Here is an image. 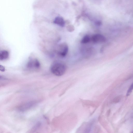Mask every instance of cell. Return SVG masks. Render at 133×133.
<instances>
[{"instance_id":"cell-1","label":"cell","mask_w":133,"mask_h":133,"mask_svg":"<svg viewBox=\"0 0 133 133\" xmlns=\"http://www.w3.org/2000/svg\"><path fill=\"white\" fill-rule=\"evenodd\" d=\"M66 70L65 65L60 62H56L53 63L50 67L51 72L55 75L61 76L65 73Z\"/></svg>"},{"instance_id":"cell-2","label":"cell","mask_w":133,"mask_h":133,"mask_svg":"<svg viewBox=\"0 0 133 133\" xmlns=\"http://www.w3.org/2000/svg\"><path fill=\"white\" fill-rule=\"evenodd\" d=\"M36 101H31L27 102L21 105L18 108V110L23 112L35 106L37 103Z\"/></svg>"},{"instance_id":"cell-3","label":"cell","mask_w":133,"mask_h":133,"mask_svg":"<svg viewBox=\"0 0 133 133\" xmlns=\"http://www.w3.org/2000/svg\"><path fill=\"white\" fill-rule=\"evenodd\" d=\"M27 66L28 68L30 69H37L40 67V64L38 59H34L30 60Z\"/></svg>"},{"instance_id":"cell-4","label":"cell","mask_w":133,"mask_h":133,"mask_svg":"<svg viewBox=\"0 0 133 133\" xmlns=\"http://www.w3.org/2000/svg\"><path fill=\"white\" fill-rule=\"evenodd\" d=\"M91 39L93 42L96 43H102L106 41L105 37L99 34H96L93 35L91 37Z\"/></svg>"},{"instance_id":"cell-5","label":"cell","mask_w":133,"mask_h":133,"mask_svg":"<svg viewBox=\"0 0 133 133\" xmlns=\"http://www.w3.org/2000/svg\"><path fill=\"white\" fill-rule=\"evenodd\" d=\"M59 54L62 57H65L67 54L68 50V45L65 43L62 45Z\"/></svg>"},{"instance_id":"cell-6","label":"cell","mask_w":133,"mask_h":133,"mask_svg":"<svg viewBox=\"0 0 133 133\" xmlns=\"http://www.w3.org/2000/svg\"><path fill=\"white\" fill-rule=\"evenodd\" d=\"M54 23L62 27H64L65 25V22L61 17L57 16L56 17L54 21Z\"/></svg>"},{"instance_id":"cell-7","label":"cell","mask_w":133,"mask_h":133,"mask_svg":"<svg viewBox=\"0 0 133 133\" xmlns=\"http://www.w3.org/2000/svg\"><path fill=\"white\" fill-rule=\"evenodd\" d=\"M9 53L6 50H2L0 52V59L3 60L7 59L9 56Z\"/></svg>"},{"instance_id":"cell-8","label":"cell","mask_w":133,"mask_h":133,"mask_svg":"<svg viewBox=\"0 0 133 133\" xmlns=\"http://www.w3.org/2000/svg\"><path fill=\"white\" fill-rule=\"evenodd\" d=\"M90 40V37L87 35L85 36L82 38L81 41V43L83 44H85L89 42Z\"/></svg>"},{"instance_id":"cell-9","label":"cell","mask_w":133,"mask_h":133,"mask_svg":"<svg viewBox=\"0 0 133 133\" xmlns=\"http://www.w3.org/2000/svg\"><path fill=\"white\" fill-rule=\"evenodd\" d=\"M133 90V83H132L130 85L129 88L128 89L127 94L126 95L127 96H129Z\"/></svg>"},{"instance_id":"cell-10","label":"cell","mask_w":133,"mask_h":133,"mask_svg":"<svg viewBox=\"0 0 133 133\" xmlns=\"http://www.w3.org/2000/svg\"><path fill=\"white\" fill-rule=\"evenodd\" d=\"M67 28L68 30L70 32H71L74 30V26L71 25H69L67 26Z\"/></svg>"},{"instance_id":"cell-11","label":"cell","mask_w":133,"mask_h":133,"mask_svg":"<svg viewBox=\"0 0 133 133\" xmlns=\"http://www.w3.org/2000/svg\"><path fill=\"white\" fill-rule=\"evenodd\" d=\"M120 98H121V97H119V96H118V97H116L115 98L114 100V103L115 102L116 103L118 102L120 100Z\"/></svg>"},{"instance_id":"cell-12","label":"cell","mask_w":133,"mask_h":133,"mask_svg":"<svg viewBox=\"0 0 133 133\" xmlns=\"http://www.w3.org/2000/svg\"><path fill=\"white\" fill-rule=\"evenodd\" d=\"M95 24L97 26H100L102 24L101 22L99 21H97L95 22Z\"/></svg>"},{"instance_id":"cell-13","label":"cell","mask_w":133,"mask_h":133,"mask_svg":"<svg viewBox=\"0 0 133 133\" xmlns=\"http://www.w3.org/2000/svg\"><path fill=\"white\" fill-rule=\"evenodd\" d=\"M0 70L2 71H4L5 70V68L4 67L1 65L0 66Z\"/></svg>"},{"instance_id":"cell-14","label":"cell","mask_w":133,"mask_h":133,"mask_svg":"<svg viewBox=\"0 0 133 133\" xmlns=\"http://www.w3.org/2000/svg\"><path fill=\"white\" fill-rule=\"evenodd\" d=\"M132 133H133V131L132 132Z\"/></svg>"}]
</instances>
